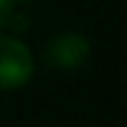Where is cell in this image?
I'll use <instances>...</instances> for the list:
<instances>
[{
	"instance_id": "6da1fadb",
	"label": "cell",
	"mask_w": 127,
	"mask_h": 127,
	"mask_svg": "<svg viewBox=\"0 0 127 127\" xmlns=\"http://www.w3.org/2000/svg\"><path fill=\"white\" fill-rule=\"evenodd\" d=\"M32 54L22 41L0 35V89L25 87L32 76Z\"/></svg>"
},
{
	"instance_id": "7a4b0ae2",
	"label": "cell",
	"mask_w": 127,
	"mask_h": 127,
	"mask_svg": "<svg viewBox=\"0 0 127 127\" xmlns=\"http://www.w3.org/2000/svg\"><path fill=\"white\" fill-rule=\"evenodd\" d=\"M89 57V41L84 35L68 32V35H57L51 38V43L46 46V62L51 68H81Z\"/></svg>"
},
{
	"instance_id": "3957f363",
	"label": "cell",
	"mask_w": 127,
	"mask_h": 127,
	"mask_svg": "<svg viewBox=\"0 0 127 127\" xmlns=\"http://www.w3.org/2000/svg\"><path fill=\"white\" fill-rule=\"evenodd\" d=\"M11 14H14V0H0V27L11 22Z\"/></svg>"
},
{
	"instance_id": "277c9868",
	"label": "cell",
	"mask_w": 127,
	"mask_h": 127,
	"mask_svg": "<svg viewBox=\"0 0 127 127\" xmlns=\"http://www.w3.org/2000/svg\"><path fill=\"white\" fill-rule=\"evenodd\" d=\"M19 3H27V0H19Z\"/></svg>"
}]
</instances>
